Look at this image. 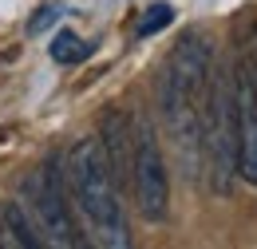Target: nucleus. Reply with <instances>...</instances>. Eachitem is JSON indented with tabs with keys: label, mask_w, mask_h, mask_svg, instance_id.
<instances>
[{
	"label": "nucleus",
	"mask_w": 257,
	"mask_h": 249,
	"mask_svg": "<svg viewBox=\"0 0 257 249\" xmlns=\"http://www.w3.org/2000/svg\"><path fill=\"white\" fill-rule=\"evenodd\" d=\"M60 16H64V8H60V4H48V8H40L32 20H28V32H32V36H40V32L48 28V24H56Z\"/></svg>",
	"instance_id": "9b49d317"
},
{
	"label": "nucleus",
	"mask_w": 257,
	"mask_h": 249,
	"mask_svg": "<svg viewBox=\"0 0 257 249\" xmlns=\"http://www.w3.org/2000/svg\"><path fill=\"white\" fill-rule=\"evenodd\" d=\"M170 20H174V8H170V4H151V8L143 12V20H139L135 36H139V40H147V36L162 32L166 24H170Z\"/></svg>",
	"instance_id": "9d476101"
},
{
	"label": "nucleus",
	"mask_w": 257,
	"mask_h": 249,
	"mask_svg": "<svg viewBox=\"0 0 257 249\" xmlns=\"http://www.w3.org/2000/svg\"><path fill=\"white\" fill-rule=\"evenodd\" d=\"M64 178H67V198L79 210L83 229L91 233V241L107 245V249H127L131 245V225H127L119 182L111 174V162H107V151H103L99 135L79 139L67 151Z\"/></svg>",
	"instance_id": "f03ea898"
},
{
	"label": "nucleus",
	"mask_w": 257,
	"mask_h": 249,
	"mask_svg": "<svg viewBox=\"0 0 257 249\" xmlns=\"http://www.w3.org/2000/svg\"><path fill=\"white\" fill-rule=\"evenodd\" d=\"M20 202L32 218L40 241H48L56 249L83 245V233L75 225V206L67 202V178L60 170V158H48L44 166H36L20 182Z\"/></svg>",
	"instance_id": "20e7f679"
},
{
	"label": "nucleus",
	"mask_w": 257,
	"mask_h": 249,
	"mask_svg": "<svg viewBox=\"0 0 257 249\" xmlns=\"http://www.w3.org/2000/svg\"><path fill=\"white\" fill-rule=\"evenodd\" d=\"M0 245H8V237H4V225H0Z\"/></svg>",
	"instance_id": "f8f14e48"
},
{
	"label": "nucleus",
	"mask_w": 257,
	"mask_h": 249,
	"mask_svg": "<svg viewBox=\"0 0 257 249\" xmlns=\"http://www.w3.org/2000/svg\"><path fill=\"white\" fill-rule=\"evenodd\" d=\"M0 225L8 233V245H20V249H40V237H36V225L24 210V202H4L0 206Z\"/></svg>",
	"instance_id": "6e6552de"
},
{
	"label": "nucleus",
	"mask_w": 257,
	"mask_h": 249,
	"mask_svg": "<svg viewBox=\"0 0 257 249\" xmlns=\"http://www.w3.org/2000/svg\"><path fill=\"white\" fill-rule=\"evenodd\" d=\"M99 143L107 151L115 182H131V119L123 111H107L99 123Z\"/></svg>",
	"instance_id": "0eeeda50"
},
{
	"label": "nucleus",
	"mask_w": 257,
	"mask_h": 249,
	"mask_svg": "<svg viewBox=\"0 0 257 249\" xmlns=\"http://www.w3.org/2000/svg\"><path fill=\"white\" fill-rule=\"evenodd\" d=\"M210 71H214V48L210 36L198 28L174 44V52L159 71V115L190 178L202 166V99H206Z\"/></svg>",
	"instance_id": "f257e3e1"
},
{
	"label": "nucleus",
	"mask_w": 257,
	"mask_h": 249,
	"mask_svg": "<svg viewBox=\"0 0 257 249\" xmlns=\"http://www.w3.org/2000/svg\"><path fill=\"white\" fill-rule=\"evenodd\" d=\"M131 190L139 202V214L147 221H166L170 210V174H166V158H162L159 135L151 119H135L131 123Z\"/></svg>",
	"instance_id": "39448f33"
},
{
	"label": "nucleus",
	"mask_w": 257,
	"mask_h": 249,
	"mask_svg": "<svg viewBox=\"0 0 257 249\" xmlns=\"http://www.w3.org/2000/svg\"><path fill=\"white\" fill-rule=\"evenodd\" d=\"M87 52H91V48H87L75 32H60V36L48 44V56H52L56 63H75V60H83Z\"/></svg>",
	"instance_id": "1a4fd4ad"
},
{
	"label": "nucleus",
	"mask_w": 257,
	"mask_h": 249,
	"mask_svg": "<svg viewBox=\"0 0 257 249\" xmlns=\"http://www.w3.org/2000/svg\"><path fill=\"white\" fill-rule=\"evenodd\" d=\"M237 174L257 186V67H237Z\"/></svg>",
	"instance_id": "423d86ee"
},
{
	"label": "nucleus",
	"mask_w": 257,
	"mask_h": 249,
	"mask_svg": "<svg viewBox=\"0 0 257 249\" xmlns=\"http://www.w3.org/2000/svg\"><path fill=\"white\" fill-rule=\"evenodd\" d=\"M202 162L218 198L233 194L237 178V71L214 67L202 99Z\"/></svg>",
	"instance_id": "7ed1b4c3"
}]
</instances>
